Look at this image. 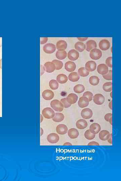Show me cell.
<instances>
[{
	"label": "cell",
	"mask_w": 121,
	"mask_h": 181,
	"mask_svg": "<svg viewBox=\"0 0 121 181\" xmlns=\"http://www.w3.org/2000/svg\"><path fill=\"white\" fill-rule=\"evenodd\" d=\"M88 146H94V145H96V146H99V144L97 142L95 141H93L90 142L89 143H88Z\"/></svg>",
	"instance_id": "obj_43"
},
{
	"label": "cell",
	"mask_w": 121,
	"mask_h": 181,
	"mask_svg": "<svg viewBox=\"0 0 121 181\" xmlns=\"http://www.w3.org/2000/svg\"><path fill=\"white\" fill-rule=\"evenodd\" d=\"M43 116H42V114H40V123L42 122L43 121Z\"/></svg>",
	"instance_id": "obj_48"
},
{
	"label": "cell",
	"mask_w": 121,
	"mask_h": 181,
	"mask_svg": "<svg viewBox=\"0 0 121 181\" xmlns=\"http://www.w3.org/2000/svg\"><path fill=\"white\" fill-rule=\"evenodd\" d=\"M78 98V96L75 94L71 93L67 96L66 100L68 103L72 104L77 102Z\"/></svg>",
	"instance_id": "obj_21"
},
{
	"label": "cell",
	"mask_w": 121,
	"mask_h": 181,
	"mask_svg": "<svg viewBox=\"0 0 121 181\" xmlns=\"http://www.w3.org/2000/svg\"><path fill=\"white\" fill-rule=\"evenodd\" d=\"M85 90V87L82 85H77L75 86L74 88V91L77 93H81L83 92Z\"/></svg>",
	"instance_id": "obj_30"
},
{
	"label": "cell",
	"mask_w": 121,
	"mask_h": 181,
	"mask_svg": "<svg viewBox=\"0 0 121 181\" xmlns=\"http://www.w3.org/2000/svg\"><path fill=\"white\" fill-rule=\"evenodd\" d=\"M84 136L85 138L88 140H92L95 138L96 135L90 132L89 129H88L85 131L84 134Z\"/></svg>",
	"instance_id": "obj_34"
},
{
	"label": "cell",
	"mask_w": 121,
	"mask_h": 181,
	"mask_svg": "<svg viewBox=\"0 0 121 181\" xmlns=\"http://www.w3.org/2000/svg\"><path fill=\"white\" fill-rule=\"evenodd\" d=\"M106 63L108 66L112 68V57H109L107 58L106 60Z\"/></svg>",
	"instance_id": "obj_40"
},
{
	"label": "cell",
	"mask_w": 121,
	"mask_h": 181,
	"mask_svg": "<svg viewBox=\"0 0 121 181\" xmlns=\"http://www.w3.org/2000/svg\"><path fill=\"white\" fill-rule=\"evenodd\" d=\"M89 101L86 97H81L79 98L78 105L80 108H84L87 106L89 104Z\"/></svg>",
	"instance_id": "obj_18"
},
{
	"label": "cell",
	"mask_w": 121,
	"mask_h": 181,
	"mask_svg": "<svg viewBox=\"0 0 121 181\" xmlns=\"http://www.w3.org/2000/svg\"><path fill=\"white\" fill-rule=\"evenodd\" d=\"M63 145L64 146H72V144L70 143L66 142L65 143L63 144Z\"/></svg>",
	"instance_id": "obj_45"
},
{
	"label": "cell",
	"mask_w": 121,
	"mask_h": 181,
	"mask_svg": "<svg viewBox=\"0 0 121 181\" xmlns=\"http://www.w3.org/2000/svg\"><path fill=\"white\" fill-rule=\"evenodd\" d=\"M103 88L104 91L106 92H111L112 91V82H106L103 85Z\"/></svg>",
	"instance_id": "obj_33"
},
{
	"label": "cell",
	"mask_w": 121,
	"mask_h": 181,
	"mask_svg": "<svg viewBox=\"0 0 121 181\" xmlns=\"http://www.w3.org/2000/svg\"><path fill=\"white\" fill-rule=\"evenodd\" d=\"M88 39L87 37H78L77 38V39L79 41H81V42H83V41H85L87 40Z\"/></svg>",
	"instance_id": "obj_44"
},
{
	"label": "cell",
	"mask_w": 121,
	"mask_h": 181,
	"mask_svg": "<svg viewBox=\"0 0 121 181\" xmlns=\"http://www.w3.org/2000/svg\"><path fill=\"white\" fill-rule=\"evenodd\" d=\"M2 59H1V60H0V68L1 69H2V66H1V65H2Z\"/></svg>",
	"instance_id": "obj_50"
},
{
	"label": "cell",
	"mask_w": 121,
	"mask_h": 181,
	"mask_svg": "<svg viewBox=\"0 0 121 181\" xmlns=\"http://www.w3.org/2000/svg\"><path fill=\"white\" fill-rule=\"evenodd\" d=\"M49 86L52 90H56L59 87V83L57 80H51L49 82Z\"/></svg>",
	"instance_id": "obj_32"
},
{
	"label": "cell",
	"mask_w": 121,
	"mask_h": 181,
	"mask_svg": "<svg viewBox=\"0 0 121 181\" xmlns=\"http://www.w3.org/2000/svg\"><path fill=\"white\" fill-rule=\"evenodd\" d=\"M103 77L105 80H112V70H109L106 74L103 75Z\"/></svg>",
	"instance_id": "obj_37"
},
{
	"label": "cell",
	"mask_w": 121,
	"mask_h": 181,
	"mask_svg": "<svg viewBox=\"0 0 121 181\" xmlns=\"http://www.w3.org/2000/svg\"><path fill=\"white\" fill-rule=\"evenodd\" d=\"M97 64L93 61H89L87 62L85 65V69L88 72H92L96 70Z\"/></svg>",
	"instance_id": "obj_14"
},
{
	"label": "cell",
	"mask_w": 121,
	"mask_h": 181,
	"mask_svg": "<svg viewBox=\"0 0 121 181\" xmlns=\"http://www.w3.org/2000/svg\"><path fill=\"white\" fill-rule=\"evenodd\" d=\"M93 101L96 104L102 105L105 102V97L101 94H97L93 97Z\"/></svg>",
	"instance_id": "obj_8"
},
{
	"label": "cell",
	"mask_w": 121,
	"mask_h": 181,
	"mask_svg": "<svg viewBox=\"0 0 121 181\" xmlns=\"http://www.w3.org/2000/svg\"><path fill=\"white\" fill-rule=\"evenodd\" d=\"M68 135L71 139H75L79 136V133L76 128H71L68 130Z\"/></svg>",
	"instance_id": "obj_20"
},
{
	"label": "cell",
	"mask_w": 121,
	"mask_h": 181,
	"mask_svg": "<svg viewBox=\"0 0 121 181\" xmlns=\"http://www.w3.org/2000/svg\"><path fill=\"white\" fill-rule=\"evenodd\" d=\"M100 79L96 76H92L89 79V82L92 85L96 86L99 84Z\"/></svg>",
	"instance_id": "obj_29"
},
{
	"label": "cell",
	"mask_w": 121,
	"mask_h": 181,
	"mask_svg": "<svg viewBox=\"0 0 121 181\" xmlns=\"http://www.w3.org/2000/svg\"><path fill=\"white\" fill-rule=\"evenodd\" d=\"M45 71V69L44 66L43 65H40V76H42L44 73Z\"/></svg>",
	"instance_id": "obj_42"
},
{
	"label": "cell",
	"mask_w": 121,
	"mask_h": 181,
	"mask_svg": "<svg viewBox=\"0 0 121 181\" xmlns=\"http://www.w3.org/2000/svg\"><path fill=\"white\" fill-rule=\"evenodd\" d=\"M81 115L84 119H89L92 118L93 115L92 111L88 108H86L81 111Z\"/></svg>",
	"instance_id": "obj_6"
},
{
	"label": "cell",
	"mask_w": 121,
	"mask_h": 181,
	"mask_svg": "<svg viewBox=\"0 0 121 181\" xmlns=\"http://www.w3.org/2000/svg\"><path fill=\"white\" fill-rule=\"evenodd\" d=\"M75 48L79 52L84 51L86 48V46L83 42H78L75 44Z\"/></svg>",
	"instance_id": "obj_27"
},
{
	"label": "cell",
	"mask_w": 121,
	"mask_h": 181,
	"mask_svg": "<svg viewBox=\"0 0 121 181\" xmlns=\"http://www.w3.org/2000/svg\"><path fill=\"white\" fill-rule=\"evenodd\" d=\"M68 57L69 60L71 61H75L78 60L79 57V52L75 50H70L68 53Z\"/></svg>",
	"instance_id": "obj_7"
},
{
	"label": "cell",
	"mask_w": 121,
	"mask_h": 181,
	"mask_svg": "<svg viewBox=\"0 0 121 181\" xmlns=\"http://www.w3.org/2000/svg\"><path fill=\"white\" fill-rule=\"evenodd\" d=\"M67 56V53L64 51H58L56 53V57L58 60H62L65 59Z\"/></svg>",
	"instance_id": "obj_28"
},
{
	"label": "cell",
	"mask_w": 121,
	"mask_h": 181,
	"mask_svg": "<svg viewBox=\"0 0 121 181\" xmlns=\"http://www.w3.org/2000/svg\"><path fill=\"white\" fill-rule=\"evenodd\" d=\"M78 75L81 77H86L89 74V72L87 71L85 68L82 67L79 68L78 70Z\"/></svg>",
	"instance_id": "obj_31"
},
{
	"label": "cell",
	"mask_w": 121,
	"mask_h": 181,
	"mask_svg": "<svg viewBox=\"0 0 121 181\" xmlns=\"http://www.w3.org/2000/svg\"><path fill=\"white\" fill-rule=\"evenodd\" d=\"M65 68L66 70L68 72H73L76 69V65L73 61H67L65 64Z\"/></svg>",
	"instance_id": "obj_15"
},
{
	"label": "cell",
	"mask_w": 121,
	"mask_h": 181,
	"mask_svg": "<svg viewBox=\"0 0 121 181\" xmlns=\"http://www.w3.org/2000/svg\"><path fill=\"white\" fill-rule=\"evenodd\" d=\"M68 79L70 81L72 82H77L79 80L80 77L77 72H71L69 75Z\"/></svg>",
	"instance_id": "obj_26"
},
{
	"label": "cell",
	"mask_w": 121,
	"mask_h": 181,
	"mask_svg": "<svg viewBox=\"0 0 121 181\" xmlns=\"http://www.w3.org/2000/svg\"><path fill=\"white\" fill-rule=\"evenodd\" d=\"M42 113L43 117L47 119L53 118L55 114L53 109L50 107L44 108L42 111Z\"/></svg>",
	"instance_id": "obj_2"
},
{
	"label": "cell",
	"mask_w": 121,
	"mask_h": 181,
	"mask_svg": "<svg viewBox=\"0 0 121 181\" xmlns=\"http://www.w3.org/2000/svg\"><path fill=\"white\" fill-rule=\"evenodd\" d=\"M87 47L86 50L88 52H89L92 49L96 48L97 47V43L96 41L94 40H88L86 43Z\"/></svg>",
	"instance_id": "obj_22"
},
{
	"label": "cell",
	"mask_w": 121,
	"mask_h": 181,
	"mask_svg": "<svg viewBox=\"0 0 121 181\" xmlns=\"http://www.w3.org/2000/svg\"><path fill=\"white\" fill-rule=\"evenodd\" d=\"M99 136L101 140L105 141L107 140L109 138L110 136V134L108 131L103 130L100 131Z\"/></svg>",
	"instance_id": "obj_19"
},
{
	"label": "cell",
	"mask_w": 121,
	"mask_h": 181,
	"mask_svg": "<svg viewBox=\"0 0 121 181\" xmlns=\"http://www.w3.org/2000/svg\"><path fill=\"white\" fill-rule=\"evenodd\" d=\"M52 62L55 64L56 66V70H59L62 69L63 66V64L62 61L60 60H52Z\"/></svg>",
	"instance_id": "obj_35"
},
{
	"label": "cell",
	"mask_w": 121,
	"mask_h": 181,
	"mask_svg": "<svg viewBox=\"0 0 121 181\" xmlns=\"http://www.w3.org/2000/svg\"><path fill=\"white\" fill-rule=\"evenodd\" d=\"M104 119L106 121L109 122L111 125H112V114L111 113H108L106 114L104 116Z\"/></svg>",
	"instance_id": "obj_39"
},
{
	"label": "cell",
	"mask_w": 121,
	"mask_h": 181,
	"mask_svg": "<svg viewBox=\"0 0 121 181\" xmlns=\"http://www.w3.org/2000/svg\"><path fill=\"white\" fill-rule=\"evenodd\" d=\"M76 125L78 129H83L87 127L88 124L86 120L84 119H80L77 122Z\"/></svg>",
	"instance_id": "obj_23"
},
{
	"label": "cell",
	"mask_w": 121,
	"mask_h": 181,
	"mask_svg": "<svg viewBox=\"0 0 121 181\" xmlns=\"http://www.w3.org/2000/svg\"><path fill=\"white\" fill-rule=\"evenodd\" d=\"M112 101L111 100L109 102V108H110L111 109H112Z\"/></svg>",
	"instance_id": "obj_46"
},
{
	"label": "cell",
	"mask_w": 121,
	"mask_h": 181,
	"mask_svg": "<svg viewBox=\"0 0 121 181\" xmlns=\"http://www.w3.org/2000/svg\"><path fill=\"white\" fill-rule=\"evenodd\" d=\"M67 47V42L63 40H60L57 42L56 44V48L58 51H64Z\"/></svg>",
	"instance_id": "obj_17"
},
{
	"label": "cell",
	"mask_w": 121,
	"mask_h": 181,
	"mask_svg": "<svg viewBox=\"0 0 121 181\" xmlns=\"http://www.w3.org/2000/svg\"><path fill=\"white\" fill-rule=\"evenodd\" d=\"M93 96V93L89 91L86 92L84 93V94L83 95V96L87 97L89 102L92 101V100Z\"/></svg>",
	"instance_id": "obj_36"
},
{
	"label": "cell",
	"mask_w": 121,
	"mask_h": 181,
	"mask_svg": "<svg viewBox=\"0 0 121 181\" xmlns=\"http://www.w3.org/2000/svg\"><path fill=\"white\" fill-rule=\"evenodd\" d=\"M48 40V38L47 37H42L40 38V44H44L47 43Z\"/></svg>",
	"instance_id": "obj_41"
},
{
	"label": "cell",
	"mask_w": 121,
	"mask_h": 181,
	"mask_svg": "<svg viewBox=\"0 0 121 181\" xmlns=\"http://www.w3.org/2000/svg\"><path fill=\"white\" fill-rule=\"evenodd\" d=\"M56 131L57 133L59 135H65L68 131V127L64 124H60L57 126L56 128Z\"/></svg>",
	"instance_id": "obj_9"
},
{
	"label": "cell",
	"mask_w": 121,
	"mask_h": 181,
	"mask_svg": "<svg viewBox=\"0 0 121 181\" xmlns=\"http://www.w3.org/2000/svg\"><path fill=\"white\" fill-rule=\"evenodd\" d=\"M45 71L48 73H51L56 70V66L52 62H47L44 64Z\"/></svg>",
	"instance_id": "obj_13"
},
{
	"label": "cell",
	"mask_w": 121,
	"mask_h": 181,
	"mask_svg": "<svg viewBox=\"0 0 121 181\" xmlns=\"http://www.w3.org/2000/svg\"><path fill=\"white\" fill-rule=\"evenodd\" d=\"M111 137L110 136V137L108 139V142L109 143L112 144V140H111Z\"/></svg>",
	"instance_id": "obj_49"
},
{
	"label": "cell",
	"mask_w": 121,
	"mask_h": 181,
	"mask_svg": "<svg viewBox=\"0 0 121 181\" xmlns=\"http://www.w3.org/2000/svg\"><path fill=\"white\" fill-rule=\"evenodd\" d=\"M64 118V116L63 114L61 113H56L54 117L52 119L55 122H59L63 121Z\"/></svg>",
	"instance_id": "obj_25"
},
{
	"label": "cell",
	"mask_w": 121,
	"mask_h": 181,
	"mask_svg": "<svg viewBox=\"0 0 121 181\" xmlns=\"http://www.w3.org/2000/svg\"><path fill=\"white\" fill-rule=\"evenodd\" d=\"M44 133L43 129L41 127L40 128V136H41L43 135Z\"/></svg>",
	"instance_id": "obj_47"
},
{
	"label": "cell",
	"mask_w": 121,
	"mask_h": 181,
	"mask_svg": "<svg viewBox=\"0 0 121 181\" xmlns=\"http://www.w3.org/2000/svg\"><path fill=\"white\" fill-rule=\"evenodd\" d=\"M100 48L103 51H106L108 50L110 47V43L108 40L103 39L101 40L99 44Z\"/></svg>",
	"instance_id": "obj_11"
},
{
	"label": "cell",
	"mask_w": 121,
	"mask_h": 181,
	"mask_svg": "<svg viewBox=\"0 0 121 181\" xmlns=\"http://www.w3.org/2000/svg\"><path fill=\"white\" fill-rule=\"evenodd\" d=\"M68 77L64 74H60L57 77V81L59 83L61 84L66 83L68 81Z\"/></svg>",
	"instance_id": "obj_24"
},
{
	"label": "cell",
	"mask_w": 121,
	"mask_h": 181,
	"mask_svg": "<svg viewBox=\"0 0 121 181\" xmlns=\"http://www.w3.org/2000/svg\"><path fill=\"white\" fill-rule=\"evenodd\" d=\"M50 106L54 110L57 112H62L63 110L64 106L62 103L58 100L52 101L50 104Z\"/></svg>",
	"instance_id": "obj_1"
},
{
	"label": "cell",
	"mask_w": 121,
	"mask_h": 181,
	"mask_svg": "<svg viewBox=\"0 0 121 181\" xmlns=\"http://www.w3.org/2000/svg\"><path fill=\"white\" fill-rule=\"evenodd\" d=\"M43 50V51L46 53L47 54L52 53L56 51V46L52 43H47L44 46Z\"/></svg>",
	"instance_id": "obj_4"
},
{
	"label": "cell",
	"mask_w": 121,
	"mask_h": 181,
	"mask_svg": "<svg viewBox=\"0 0 121 181\" xmlns=\"http://www.w3.org/2000/svg\"><path fill=\"white\" fill-rule=\"evenodd\" d=\"M110 96L111 98H112V92H111L110 94Z\"/></svg>",
	"instance_id": "obj_51"
},
{
	"label": "cell",
	"mask_w": 121,
	"mask_h": 181,
	"mask_svg": "<svg viewBox=\"0 0 121 181\" xmlns=\"http://www.w3.org/2000/svg\"><path fill=\"white\" fill-rule=\"evenodd\" d=\"M90 57L93 60H97L100 59L102 56V51L97 48H94L90 51Z\"/></svg>",
	"instance_id": "obj_3"
},
{
	"label": "cell",
	"mask_w": 121,
	"mask_h": 181,
	"mask_svg": "<svg viewBox=\"0 0 121 181\" xmlns=\"http://www.w3.org/2000/svg\"><path fill=\"white\" fill-rule=\"evenodd\" d=\"M54 94L52 90H44L42 93V96L46 100H50L53 99L54 97Z\"/></svg>",
	"instance_id": "obj_10"
},
{
	"label": "cell",
	"mask_w": 121,
	"mask_h": 181,
	"mask_svg": "<svg viewBox=\"0 0 121 181\" xmlns=\"http://www.w3.org/2000/svg\"><path fill=\"white\" fill-rule=\"evenodd\" d=\"M61 102L63 104L64 108H69L71 106V104L68 103V102L67 101L66 98H63L61 100Z\"/></svg>",
	"instance_id": "obj_38"
},
{
	"label": "cell",
	"mask_w": 121,
	"mask_h": 181,
	"mask_svg": "<svg viewBox=\"0 0 121 181\" xmlns=\"http://www.w3.org/2000/svg\"><path fill=\"white\" fill-rule=\"evenodd\" d=\"M109 71L108 67L105 64H101L97 67V71L100 74L104 75Z\"/></svg>",
	"instance_id": "obj_12"
},
{
	"label": "cell",
	"mask_w": 121,
	"mask_h": 181,
	"mask_svg": "<svg viewBox=\"0 0 121 181\" xmlns=\"http://www.w3.org/2000/svg\"><path fill=\"white\" fill-rule=\"evenodd\" d=\"M47 140L51 144H56L60 139V137L58 134L52 133L48 135L47 137Z\"/></svg>",
	"instance_id": "obj_5"
},
{
	"label": "cell",
	"mask_w": 121,
	"mask_h": 181,
	"mask_svg": "<svg viewBox=\"0 0 121 181\" xmlns=\"http://www.w3.org/2000/svg\"><path fill=\"white\" fill-rule=\"evenodd\" d=\"M101 129L100 125L97 123H94L90 125L89 130L92 133L96 135L100 132Z\"/></svg>",
	"instance_id": "obj_16"
}]
</instances>
